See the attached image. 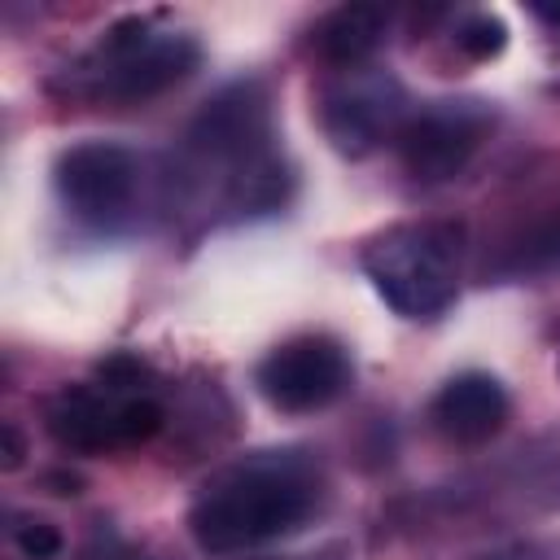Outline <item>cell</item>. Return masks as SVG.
Masks as SVG:
<instances>
[{
  "mask_svg": "<svg viewBox=\"0 0 560 560\" xmlns=\"http://www.w3.org/2000/svg\"><path fill=\"white\" fill-rule=\"evenodd\" d=\"M319 499V481L298 455H249L214 472L192 499L188 529L201 551L228 556L293 534Z\"/></svg>",
  "mask_w": 560,
  "mask_h": 560,
  "instance_id": "1",
  "label": "cell"
},
{
  "mask_svg": "<svg viewBox=\"0 0 560 560\" xmlns=\"http://www.w3.org/2000/svg\"><path fill=\"white\" fill-rule=\"evenodd\" d=\"M188 175L228 210H271L284 197V171L271 149L267 101L258 83L219 92L188 131Z\"/></svg>",
  "mask_w": 560,
  "mask_h": 560,
  "instance_id": "2",
  "label": "cell"
},
{
  "mask_svg": "<svg viewBox=\"0 0 560 560\" xmlns=\"http://www.w3.org/2000/svg\"><path fill=\"white\" fill-rule=\"evenodd\" d=\"M197 39L184 31L127 18L109 26L74 66H66V92L92 105H140L184 83L197 70Z\"/></svg>",
  "mask_w": 560,
  "mask_h": 560,
  "instance_id": "3",
  "label": "cell"
},
{
  "mask_svg": "<svg viewBox=\"0 0 560 560\" xmlns=\"http://www.w3.org/2000/svg\"><path fill=\"white\" fill-rule=\"evenodd\" d=\"M459 258L464 228L451 219L394 223L363 245V271L372 289L407 319H433L455 302Z\"/></svg>",
  "mask_w": 560,
  "mask_h": 560,
  "instance_id": "4",
  "label": "cell"
},
{
  "mask_svg": "<svg viewBox=\"0 0 560 560\" xmlns=\"http://www.w3.org/2000/svg\"><path fill=\"white\" fill-rule=\"evenodd\" d=\"M44 424L57 438V446L74 455H109L158 438L162 402L149 398L140 385H114V381L66 385L48 398Z\"/></svg>",
  "mask_w": 560,
  "mask_h": 560,
  "instance_id": "5",
  "label": "cell"
},
{
  "mask_svg": "<svg viewBox=\"0 0 560 560\" xmlns=\"http://www.w3.org/2000/svg\"><path fill=\"white\" fill-rule=\"evenodd\" d=\"M140 188V162L122 144L88 140L57 158V192L66 210L92 228H114L131 214Z\"/></svg>",
  "mask_w": 560,
  "mask_h": 560,
  "instance_id": "6",
  "label": "cell"
},
{
  "mask_svg": "<svg viewBox=\"0 0 560 560\" xmlns=\"http://www.w3.org/2000/svg\"><path fill=\"white\" fill-rule=\"evenodd\" d=\"M350 385V359L332 337L306 332L280 341L262 363H258V389L276 411H319L337 402Z\"/></svg>",
  "mask_w": 560,
  "mask_h": 560,
  "instance_id": "7",
  "label": "cell"
},
{
  "mask_svg": "<svg viewBox=\"0 0 560 560\" xmlns=\"http://www.w3.org/2000/svg\"><path fill=\"white\" fill-rule=\"evenodd\" d=\"M486 127H490V114L477 101H438L402 122L398 158L407 175L420 184L451 179L486 140Z\"/></svg>",
  "mask_w": 560,
  "mask_h": 560,
  "instance_id": "8",
  "label": "cell"
},
{
  "mask_svg": "<svg viewBox=\"0 0 560 560\" xmlns=\"http://www.w3.org/2000/svg\"><path fill=\"white\" fill-rule=\"evenodd\" d=\"M402 122H407L402 88L389 74H372V70L354 66L324 92V131L350 158L372 153L389 136L398 140Z\"/></svg>",
  "mask_w": 560,
  "mask_h": 560,
  "instance_id": "9",
  "label": "cell"
},
{
  "mask_svg": "<svg viewBox=\"0 0 560 560\" xmlns=\"http://www.w3.org/2000/svg\"><path fill=\"white\" fill-rule=\"evenodd\" d=\"M433 429L455 446H481L490 442L508 420V394L490 372H459L451 376L433 407Z\"/></svg>",
  "mask_w": 560,
  "mask_h": 560,
  "instance_id": "10",
  "label": "cell"
},
{
  "mask_svg": "<svg viewBox=\"0 0 560 560\" xmlns=\"http://www.w3.org/2000/svg\"><path fill=\"white\" fill-rule=\"evenodd\" d=\"M385 35V9L376 4H341L315 26V52L328 66L354 70Z\"/></svg>",
  "mask_w": 560,
  "mask_h": 560,
  "instance_id": "11",
  "label": "cell"
},
{
  "mask_svg": "<svg viewBox=\"0 0 560 560\" xmlns=\"http://www.w3.org/2000/svg\"><path fill=\"white\" fill-rule=\"evenodd\" d=\"M508 271L516 276H551L560 271V201L547 206L512 245Z\"/></svg>",
  "mask_w": 560,
  "mask_h": 560,
  "instance_id": "12",
  "label": "cell"
},
{
  "mask_svg": "<svg viewBox=\"0 0 560 560\" xmlns=\"http://www.w3.org/2000/svg\"><path fill=\"white\" fill-rule=\"evenodd\" d=\"M13 542H18V551H22L26 560H52V556L61 551L57 525H48V521H39V516H18Z\"/></svg>",
  "mask_w": 560,
  "mask_h": 560,
  "instance_id": "13",
  "label": "cell"
},
{
  "mask_svg": "<svg viewBox=\"0 0 560 560\" xmlns=\"http://www.w3.org/2000/svg\"><path fill=\"white\" fill-rule=\"evenodd\" d=\"M455 44H459L468 57L486 61V57H494V52L503 48V22H499V18H472V22L455 35Z\"/></svg>",
  "mask_w": 560,
  "mask_h": 560,
  "instance_id": "14",
  "label": "cell"
},
{
  "mask_svg": "<svg viewBox=\"0 0 560 560\" xmlns=\"http://www.w3.org/2000/svg\"><path fill=\"white\" fill-rule=\"evenodd\" d=\"M22 464V438L13 424H4V468H18Z\"/></svg>",
  "mask_w": 560,
  "mask_h": 560,
  "instance_id": "15",
  "label": "cell"
},
{
  "mask_svg": "<svg viewBox=\"0 0 560 560\" xmlns=\"http://www.w3.org/2000/svg\"><path fill=\"white\" fill-rule=\"evenodd\" d=\"M92 560H144V556H136L131 547H105V556H92Z\"/></svg>",
  "mask_w": 560,
  "mask_h": 560,
  "instance_id": "16",
  "label": "cell"
}]
</instances>
